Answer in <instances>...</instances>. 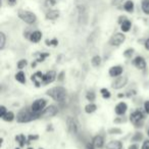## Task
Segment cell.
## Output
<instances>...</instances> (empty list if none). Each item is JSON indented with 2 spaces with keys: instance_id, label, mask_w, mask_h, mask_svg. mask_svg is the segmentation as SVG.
Here are the masks:
<instances>
[{
  "instance_id": "39",
  "label": "cell",
  "mask_w": 149,
  "mask_h": 149,
  "mask_svg": "<svg viewBox=\"0 0 149 149\" xmlns=\"http://www.w3.org/2000/svg\"><path fill=\"white\" fill-rule=\"evenodd\" d=\"M86 149H95V146H94L93 143H88L87 146H86Z\"/></svg>"
},
{
  "instance_id": "6",
  "label": "cell",
  "mask_w": 149,
  "mask_h": 149,
  "mask_svg": "<svg viewBox=\"0 0 149 149\" xmlns=\"http://www.w3.org/2000/svg\"><path fill=\"white\" fill-rule=\"evenodd\" d=\"M143 120H144V116H143V113L139 110L137 111H134L130 116V120L133 125H135L136 127H141L143 123Z\"/></svg>"
},
{
  "instance_id": "44",
  "label": "cell",
  "mask_w": 149,
  "mask_h": 149,
  "mask_svg": "<svg viewBox=\"0 0 149 149\" xmlns=\"http://www.w3.org/2000/svg\"><path fill=\"white\" fill-rule=\"evenodd\" d=\"M29 149H31V148H29Z\"/></svg>"
},
{
  "instance_id": "12",
  "label": "cell",
  "mask_w": 149,
  "mask_h": 149,
  "mask_svg": "<svg viewBox=\"0 0 149 149\" xmlns=\"http://www.w3.org/2000/svg\"><path fill=\"white\" fill-rule=\"evenodd\" d=\"M123 72H124V68H123L120 65H116V66H112V68H109V74L113 78L122 76Z\"/></svg>"
},
{
  "instance_id": "2",
  "label": "cell",
  "mask_w": 149,
  "mask_h": 149,
  "mask_svg": "<svg viewBox=\"0 0 149 149\" xmlns=\"http://www.w3.org/2000/svg\"><path fill=\"white\" fill-rule=\"evenodd\" d=\"M39 116H41V113H37L34 111H28V110H22L19 114L17 116V120L19 123H28L34 120L36 118H38Z\"/></svg>"
},
{
  "instance_id": "30",
  "label": "cell",
  "mask_w": 149,
  "mask_h": 149,
  "mask_svg": "<svg viewBox=\"0 0 149 149\" xmlns=\"http://www.w3.org/2000/svg\"><path fill=\"white\" fill-rule=\"evenodd\" d=\"M86 98L91 102L94 101V100H95V93H94V92H88L87 95H86Z\"/></svg>"
},
{
  "instance_id": "11",
  "label": "cell",
  "mask_w": 149,
  "mask_h": 149,
  "mask_svg": "<svg viewBox=\"0 0 149 149\" xmlns=\"http://www.w3.org/2000/svg\"><path fill=\"white\" fill-rule=\"evenodd\" d=\"M56 78V72L54 70H49L44 74V85H47V84H51L52 82L55 80Z\"/></svg>"
},
{
  "instance_id": "33",
  "label": "cell",
  "mask_w": 149,
  "mask_h": 149,
  "mask_svg": "<svg viewBox=\"0 0 149 149\" xmlns=\"http://www.w3.org/2000/svg\"><path fill=\"white\" fill-rule=\"evenodd\" d=\"M6 108L4 107V106H1V107H0V116H1V118H2L3 116H4L5 113H6Z\"/></svg>"
},
{
  "instance_id": "43",
  "label": "cell",
  "mask_w": 149,
  "mask_h": 149,
  "mask_svg": "<svg viewBox=\"0 0 149 149\" xmlns=\"http://www.w3.org/2000/svg\"><path fill=\"white\" fill-rule=\"evenodd\" d=\"M148 135H149V130H148Z\"/></svg>"
},
{
  "instance_id": "5",
  "label": "cell",
  "mask_w": 149,
  "mask_h": 149,
  "mask_svg": "<svg viewBox=\"0 0 149 149\" xmlns=\"http://www.w3.org/2000/svg\"><path fill=\"white\" fill-rule=\"evenodd\" d=\"M46 106V100L45 99H37L33 102V104L31 105V110L37 113H41L44 110Z\"/></svg>"
},
{
  "instance_id": "28",
  "label": "cell",
  "mask_w": 149,
  "mask_h": 149,
  "mask_svg": "<svg viewBox=\"0 0 149 149\" xmlns=\"http://www.w3.org/2000/svg\"><path fill=\"white\" fill-rule=\"evenodd\" d=\"M28 64V61L26 59H21L19 62H17V68H19V70H23V68H26V65Z\"/></svg>"
},
{
  "instance_id": "31",
  "label": "cell",
  "mask_w": 149,
  "mask_h": 149,
  "mask_svg": "<svg viewBox=\"0 0 149 149\" xmlns=\"http://www.w3.org/2000/svg\"><path fill=\"white\" fill-rule=\"evenodd\" d=\"M56 2H57V0H46L45 5L47 7H52V6H54V5L56 4Z\"/></svg>"
},
{
  "instance_id": "38",
  "label": "cell",
  "mask_w": 149,
  "mask_h": 149,
  "mask_svg": "<svg viewBox=\"0 0 149 149\" xmlns=\"http://www.w3.org/2000/svg\"><path fill=\"white\" fill-rule=\"evenodd\" d=\"M123 2V0H112L111 1V4L112 5H118Z\"/></svg>"
},
{
  "instance_id": "17",
  "label": "cell",
  "mask_w": 149,
  "mask_h": 149,
  "mask_svg": "<svg viewBox=\"0 0 149 149\" xmlns=\"http://www.w3.org/2000/svg\"><path fill=\"white\" fill-rule=\"evenodd\" d=\"M42 38V33L40 31H35L30 35V40L34 43H38Z\"/></svg>"
},
{
  "instance_id": "9",
  "label": "cell",
  "mask_w": 149,
  "mask_h": 149,
  "mask_svg": "<svg viewBox=\"0 0 149 149\" xmlns=\"http://www.w3.org/2000/svg\"><path fill=\"white\" fill-rule=\"evenodd\" d=\"M31 80L34 82L36 87H39L41 85H44V74L41 72H37L34 74H32Z\"/></svg>"
},
{
  "instance_id": "14",
  "label": "cell",
  "mask_w": 149,
  "mask_h": 149,
  "mask_svg": "<svg viewBox=\"0 0 149 149\" xmlns=\"http://www.w3.org/2000/svg\"><path fill=\"white\" fill-rule=\"evenodd\" d=\"M128 109V106L125 102H120L118 105L116 106V113L118 114V116H122V114H125V112Z\"/></svg>"
},
{
  "instance_id": "35",
  "label": "cell",
  "mask_w": 149,
  "mask_h": 149,
  "mask_svg": "<svg viewBox=\"0 0 149 149\" xmlns=\"http://www.w3.org/2000/svg\"><path fill=\"white\" fill-rule=\"evenodd\" d=\"M144 109H145V111H146L147 113L149 114V100L144 103Z\"/></svg>"
},
{
  "instance_id": "1",
  "label": "cell",
  "mask_w": 149,
  "mask_h": 149,
  "mask_svg": "<svg viewBox=\"0 0 149 149\" xmlns=\"http://www.w3.org/2000/svg\"><path fill=\"white\" fill-rule=\"evenodd\" d=\"M46 94L57 102L64 101L66 98V90L63 87H60V86L51 88V89H49L46 92Z\"/></svg>"
},
{
  "instance_id": "15",
  "label": "cell",
  "mask_w": 149,
  "mask_h": 149,
  "mask_svg": "<svg viewBox=\"0 0 149 149\" xmlns=\"http://www.w3.org/2000/svg\"><path fill=\"white\" fill-rule=\"evenodd\" d=\"M123 144L122 142L116 140V141H110L106 144V149H122Z\"/></svg>"
},
{
  "instance_id": "34",
  "label": "cell",
  "mask_w": 149,
  "mask_h": 149,
  "mask_svg": "<svg viewBox=\"0 0 149 149\" xmlns=\"http://www.w3.org/2000/svg\"><path fill=\"white\" fill-rule=\"evenodd\" d=\"M47 45H57L58 44V41L56 39H53L52 41H46Z\"/></svg>"
},
{
  "instance_id": "13",
  "label": "cell",
  "mask_w": 149,
  "mask_h": 149,
  "mask_svg": "<svg viewBox=\"0 0 149 149\" xmlns=\"http://www.w3.org/2000/svg\"><path fill=\"white\" fill-rule=\"evenodd\" d=\"M133 62H134V65L136 66L137 68H139V70H144V68H146V61H145L144 58L141 57V56H137Z\"/></svg>"
},
{
  "instance_id": "22",
  "label": "cell",
  "mask_w": 149,
  "mask_h": 149,
  "mask_svg": "<svg viewBox=\"0 0 149 149\" xmlns=\"http://www.w3.org/2000/svg\"><path fill=\"white\" fill-rule=\"evenodd\" d=\"M124 8L126 9L128 13H132V11L134 10V3H133V1H131V0L127 1L124 4Z\"/></svg>"
},
{
  "instance_id": "8",
  "label": "cell",
  "mask_w": 149,
  "mask_h": 149,
  "mask_svg": "<svg viewBox=\"0 0 149 149\" xmlns=\"http://www.w3.org/2000/svg\"><path fill=\"white\" fill-rule=\"evenodd\" d=\"M126 40V36L123 33H116L110 39V44L112 46H120V44H123Z\"/></svg>"
},
{
  "instance_id": "32",
  "label": "cell",
  "mask_w": 149,
  "mask_h": 149,
  "mask_svg": "<svg viewBox=\"0 0 149 149\" xmlns=\"http://www.w3.org/2000/svg\"><path fill=\"white\" fill-rule=\"evenodd\" d=\"M133 53H134V49H133V48H131V49L126 50V52L124 53V55L126 56V57H130Z\"/></svg>"
},
{
  "instance_id": "37",
  "label": "cell",
  "mask_w": 149,
  "mask_h": 149,
  "mask_svg": "<svg viewBox=\"0 0 149 149\" xmlns=\"http://www.w3.org/2000/svg\"><path fill=\"white\" fill-rule=\"evenodd\" d=\"M141 139H142V134L141 133H137V135L133 138V140L136 141V140H141Z\"/></svg>"
},
{
  "instance_id": "27",
  "label": "cell",
  "mask_w": 149,
  "mask_h": 149,
  "mask_svg": "<svg viewBox=\"0 0 149 149\" xmlns=\"http://www.w3.org/2000/svg\"><path fill=\"white\" fill-rule=\"evenodd\" d=\"M15 140L19 141V145H21V146H24V145H25V143H26V138H25V136H24V135H19V136H17V137H15Z\"/></svg>"
},
{
  "instance_id": "41",
  "label": "cell",
  "mask_w": 149,
  "mask_h": 149,
  "mask_svg": "<svg viewBox=\"0 0 149 149\" xmlns=\"http://www.w3.org/2000/svg\"><path fill=\"white\" fill-rule=\"evenodd\" d=\"M145 48H146L147 50H149V39H147L146 42H145Z\"/></svg>"
},
{
  "instance_id": "10",
  "label": "cell",
  "mask_w": 149,
  "mask_h": 149,
  "mask_svg": "<svg viewBox=\"0 0 149 149\" xmlns=\"http://www.w3.org/2000/svg\"><path fill=\"white\" fill-rule=\"evenodd\" d=\"M57 108L54 105H50L48 107H46L43 111L41 112V116L42 118H51V116H54L56 113H57Z\"/></svg>"
},
{
  "instance_id": "19",
  "label": "cell",
  "mask_w": 149,
  "mask_h": 149,
  "mask_svg": "<svg viewBox=\"0 0 149 149\" xmlns=\"http://www.w3.org/2000/svg\"><path fill=\"white\" fill-rule=\"evenodd\" d=\"M131 22L128 21V19H125L124 22L122 23V25H120V29H122L123 32H129L131 29Z\"/></svg>"
},
{
  "instance_id": "20",
  "label": "cell",
  "mask_w": 149,
  "mask_h": 149,
  "mask_svg": "<svg viewBox=\"0 0 149 149\" xmlns=\"http://www.w3.org/2000/svg\"><path fill=\"white\" fill-rule=\"evenodd\" d=\"M15 80L17 82L22 84H25L26 83V76H25V72H19L17 74H15Z\"/></svg>"
},
{
  "instance_id": "21",
  "label": "cell",
  "mask_w": 149,
  "mask_h": 149,
  "mask_svg": "<svg viewBox=\"0 0 149 149\" xmlns=\"http://www.w3.org/2000/svg\"><path fill=\"white\" fill-rule=\"evenodd\" d=\"M2 120H5V122H13V120H15V114L11 111H7L6 113L2 116Z\"/></svg>"
},
{
  "instance_id": "3",
  "label": "cell",
  "mask_w": 149,
  "mask_h": 149,
  "mask_svg": "<svg viewBox=\"0 0 149 149\" xmlns=\"http://www.w3.org/2000/svg\"><path fill=\"white\" fill-rule=\"evenodd\" d=\"M17 15H19V17L22 21L29 24V25L34 24L36 22V19H37V17H36L35 13H31V11H29V10H23V9H21V10H19Z\"/></svg>"
},
{
  "instance_id": "29",
  "label": "cell",
  "mask_w": 149,
  "mask_h": 149,
  "mask_svg": "<svg viewBox=\"0 0 149 149\" xmlns=\"http://www.w3.org/2000/svg\"><path fill=\"white\" fill-rule=\"evenodd\" d=\"M100 93H101L102 97L103 98H109L110 97V92L108 91L107 89H105V88H103V89H101V91H100Z\"/></svg>"
},
{
  "instance_id": "18",
  "label": "cell",
  "mask_w": 149,
  "mask_h": 149,
  "mask_svg": "<svg viewBox=\"0 0 149 149\" xmlns=\"http://www.w3.org/2000/svg\"><path fill=\"white\" fill-rule=\"evenodd\" d=\"M59 17V11L58 10H49L46 13V19H56Z\"/></svg>"
},
{
  "instance_id": "23",
  "label": "cell",
  "mask_w": 149,
  "mask_h": 149,
  "mask_svg": "<svg viewBox=\"0 0 149 149\" xmlns=\"http://www.w3.org/2000/svg\"><path fill=\"white\" fill-rule=\"evenodd\" d=\"M96 109H97V106L93 103H89L88 105L85 106V111L87 112V113H92V112H94Z\"/></svg>"
},
{
  "instance_id": "42",
  "label": "cell",
  "mask_w": 149,
  "mask_h": 149,
  "mask_svg": "<svg viewBox=\"0 0 149 149\" xmlns=\"http://www.w3.org/2000/svg\"><path fill=\"white\" fill-rule=\"evenodd\" d=\"M129 149H138V146H137L136 144H133V145H131V146L129 147Z\"/></svg>"
},
{
  "instance_id": "40",
  "label": "cell",
  "mask_w": 149,
  "mask_h": 149,
  "mask_svg": "<svg viewBox=\"0 0 149 149\" xmlns=\"http://www.w3.org/2000/svg\"><path fill=\"white\" fill-rule=\"evenodd\" d=\"M7 3L9 5H15L17 3V0H7Z\"/></svg>"
},
{
  "instance_id": "25",
  "label": "cell",
  "mask_w": 149,
  "mask_h": 149,
  "mask_svg": "<svg viewBox=\"0 0 149 149\" xmlns=\"http://www.w3.org/2000/svg\"><path fill=\"white\" fill-rule=\"evenodd\" d=\"M91 63H92V65L93 66H99L100 65V63H101V57L100 56H98V55H96V56H94L93 58H92V60H91Z\"/></svg>"
},
{
  "instance_id": "26",
  "label": "cell",
  "mask_w": 149,
  "mask_h": 149,
  "mask_svg": "<svg viewBox=\"0 0 149 149\" xmlns=\"http://www.w3.org/2000/svg\"><path fill=\"white\" fill-rule=\"evenodd\" d=\"M5 42H6V37H5L4 33H0V49H3L5 46Z\"/></svg>"
},
{
  "instance_id": "4",
  "label": "cell",
  "mask_w": 149,
  "mask_h": 149,
  "mask_svg": "<svg viewBox=\"0 0 149 149\" xmlns=\"http://www.w3.org/2000/svg\"><path fill=\"white\" fill-rule=\"evenodd\" d=\"M66 125H68V129L72 134L74 135H78L80 133V124L77 120L72 116H68L66 118Z\"/></svg>"
},
{
  "instance_id": "24",
  "label": "cell",
  "mask_w": 149,
  "mask_h": 149,
  "mask_svg": "<svg viewBox=\"0 0 149 149\" xmlns=\"http://www.w3.org/2000/svg\"><path fill=\"white\" fill-rule=\"evenodd\" d=\"M142 10L144 13L149 15V0H143L142 1Z\"/></svg>"
},
{
  "instance_id": "36",
  "label": "cell",
  "mask_w": 149,
  "mask_h": 149,
  "mask_svg": "<svg viewBox=\"0 0 149 149\" xmlns=\"http://www.w3.org/2000/svg\"><path fill=\"white\" fill-rule=\"evenodd\" d=\"M142 149H149V140L145 141L142 145Z\"/></svg>"
},
{
  "instance_id": "16",
  "label": "cell",
  "mask_w": 149,
  "mask_h": 149,
  "mask_svg": "<svg viewBox=\"0 0 149 149\" xmlns=\"http://www.w3.org/2000/svg\"><path fill=\"white\" fill-rule=\"evenodd\" d=\"M93 144H94V146H95V148H98V149H100V148H102L103 147V145H104V140H103V137L102 136H96L95 138L93 139Z\"/></svg>"
},
{
  "instance_id": "7",
  "label": "cell",
  "mask_w": 149,
  "mask_h": 149,
  "mask_svg": "<svg viewBox=\"0 0 149 149\" xmlns=\"http://www.w3.org/2000/svg\"><path fill=\"white\" fill-rule=\"evenodd\" d=\"M127 82H128V78L126 76H120V77H116V79L112 82L111 87L113 89H120L127 85Z\"/></svg>"
},
{
  "instance_id": "45",
  "label": "cell",
  "mask_w": 149,
  "mask_h": 149,
  "mask_svg": "<svg viewBox=\"0 0 149 149\" xmlns=\"http://www.w3.org/2000/svg\"><path fill=\"white\" fill-rule=\"evenodd\" d=\"M17 149H19V148H17Z\"/></svg>"
}]
</instances>
